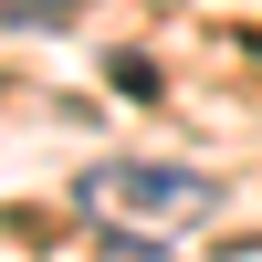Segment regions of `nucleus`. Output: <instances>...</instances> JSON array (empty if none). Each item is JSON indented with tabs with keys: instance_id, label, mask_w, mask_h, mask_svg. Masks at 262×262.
I'll return each instance as SVG.
<instances>
[{
	"instance_id": "nucleus-2",
	"label": "nucleus",
	"mask_w": 262,
	"mask_h": 262,
	"mask_svg": "<svg viewBox=\"0 0 262 262\" xmlns=\"http://www.w3.org/2000/svg\"><path fill=\"white\" fill-rule=\"evenodd\" d=\"M21 21H63V11H84V0H11Z\"/></svg>"
},
{
	"instance_id": "nucleus-1",
	"label": "nucleus",
	"mask_w": 262,
	"mask_h": 262,
	"mask_svg": "<svg viewBox=\"0 0 262 262\" xmlns=\"http://www.w3.org/2000/svg\"><path fill=\"white\" fill-rule=\"evenodd\" d=\"M84 200H95V221H147V231H179V221H200L210 179H200V168H158V158H105L95 179H84Z\"/></svg>"
}]
</instances>
